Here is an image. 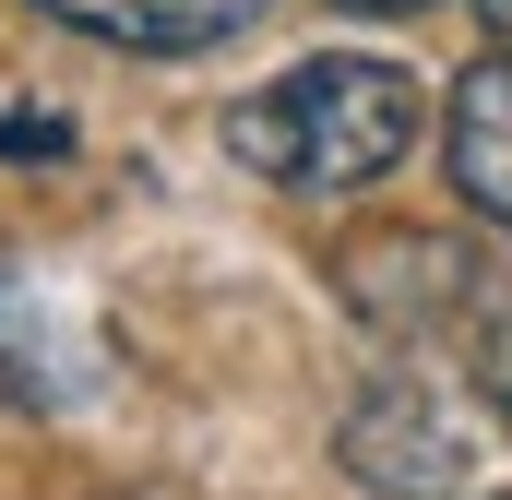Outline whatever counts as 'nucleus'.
Listing matches in <instances>:
<instances>
[{"label": "nucleus", "mask_w": 512, "mask_h": 500, "mask_svg": "<svg viewBox=\"0 0 512 500\" xmlns=\"http://www.w3.org/2000/svg\"><path fill=\"white\" fill-rule=\"evenodd\" d=\"M441 120V96L405 72V60H370V48H322V60H286L274 84H251L227 108V155L274 179V191H310V203H346L393 179Z\"/></svg>", "instance_id": "1"}, {"label": "nucleus", "mask_w": 512, "mask_h": 500, "mask_svg": "<svg viewBox=\"0 0 512 500\" xmlns=\"http://www.w3.org/2000/svg\"><path fill=\"white\" fill-rule=\"evenodd\" d=\"M334 12H370V24H393V12H429V0H334Z\"/></svg>", "instance_id": "8"}, {"label": "nucleus", "mask_w": 512, "mask_h": 500, "mask_svg": "<svg viewBox=\"0 0 512 500\" xmlns=\"http://www.w3.org/2000/svg\"><path fill=\"white\" fill-rule=\"evenodd\" d=\"M477 12H489V36H501V48H512V0H477Z\"/></svg>", "instance_id": "9"}, {"label": "nucleus", "mask_w": 512, "mask_h": 500, "mask_svg": "<svg viewBox=\"0 0 512 500\" xmlns=\"http://www.w3.org/2000/svg\"><path fill=\"white\" fill-rule=\"evenodd\" d=\"M465 500H512V489H465Z\"/></svg>", "instance_id": "10"}, {"label": "nucleus", "mask_w": 512, "mask_h": 500, "mask_svg": "<svg viewBox=\"0 0 512 500\" xmlns=\"http://www.w3.org/2000/svg\"><path fill=\"white\" fill-rule=\"evenodd\" d=\"M346 465L370 500H465V441L429 405V381H370L346 417Z\"/></svg>", "instance_id": "2"}, {"label": "nucleus", "mask_w": 512, "mask_h": 500, "mask_svg": "<svg viewBox=\"0 0 512 500\" xmlns=\"http://www.w3.org/2000/svg\"><path fill=\"white\" fill-rule=\"evenodd\" d=\"M0 155H72V131L36 108V120H0Z\"/></svg>", "instance_id": "7"}, {"label": "nucleus", "mask_w": 512, "mask_h": 500, "mask_svg": "<svg viewBox=\"0 0 512 500\" xmlns=\"http://www.w3.org/2000/svg\"><path fill=\"white\" fill-rule=\"evenodd\" d=\"M12 393H36V358H24V298L0 286V405Z\"/></svg>", "instance_id": "6"}, {"label": "nucleus", "mask_w": 512, "mask_h": 500, "mask_svg": "<svg viewBox=\"0 0 512 500\" xmlns=\"http://www.w3.org/2000/svg\"><path fill=\"white\" fill-rule=\"evenodd\" d=\"M24 12H48L60 36H96L120 60H203L262 24V0H24Z\"/></svg>", "instance_id": "3"}, {"label": "nucleus", "mask_w": 512, "mask_h": 500, "mask_svg": "<svg viewBox=\"0 0 512 500\" xmlns=\"http://www.w3.org/2000/svg\"><path fill=\"white\" fill-rule=\"evenodd\" d=\"M441 167H453V191L512 227V48H489L477 72H453V96H441Z\"/></svg>", "instance_id": "4"}, {"label": "nucleus", "mask_w": 512, "mask_h": 500, "mask_svg": "<svg viewBox=\"0 0 512 500\" xmlns=\"http://www.w3.org/2000/svg\"><path fill=\"white\" fill-rule=\"evenodd\" d=\"M477 381H489V405L512 417V298L489 310V334H477Z\"/></svg>", "instance_id": "5"}]
</instances>
